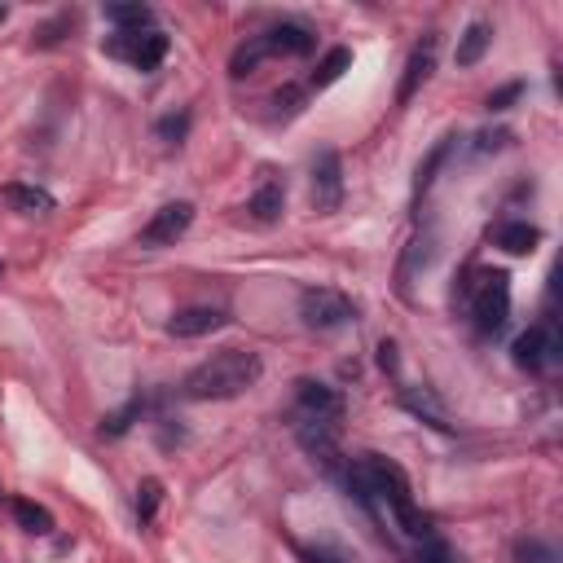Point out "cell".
<instances>
[{
	"label": "cell",
	"mask_w": 563,
	"mask_h": 563,
	"mask_svg": "<svg viewBox=\"0 0 563 563\" xmlns=\"http://www.w3.org/2000/svg\"><path fill=\"white\" fill-rule=\"evenodd\" d=\"M313 203L317 212H339L344 203V159L335 150H322L313 159Z\"/></svg>",
	"instance_id": "ba28073f"
},
{
	"label": "cell",
	"mask_w": 563,
	"mask_h": 563,
	"mask_svg": "<svg viewBox=\"0 0 563 563\" xmlns=\"http://www.w3.org/2000/svg\"><path fill=\"white\" fill-rule=\"evenodd\" d=\"M5 203L14 207V212L22 216H44V212H53V194L49 190H40V185H5Z\"/></svg>",
	"instance_id": "4fadbf2b"
},
{
	"label": "cell",
	"mask_w": 563,
	"mask_h": 563,
	"mask_svg": "<svg viewBox=\"0 0 563 563\" xmlns=\"http://www.w3.org/2000/svg\"><path fill=\"white\" fill-rule=\"evenodd\" d=\"M137 493H141V498H137V515H141V524H150L154 520V506H159V498H163V484L159 480H146Z\"/></svg>",
	"instance_id": "cb8c5ba5"
},
{
	"label": "cell",
	"mask_w": 563,
	"mask_h": 563,
	"mask_svg": "<svg viewBox=\"0 0 563 563\" xmlns=\"http://www.w3.org/2000/svg\"><path fill=\"white\" fill-rule=\"evenodd\" d=\"M264 374V361L247 348H225L212 361H203L198 370L185 374L181 396L185 401H234L247 388H256Z\"/></svg>",
	"instance_id": "7a4b0ae2"
},
{
	"label": "cell",
	"mask_w": 563,
	"mask_h": 563,
	"mask_svg": "<svg viewBox=\"0 0 563 563\" xmlns=\"http://www.w3.org/2000/svg\"><path fill=\"white\" fill-rule=\"evenodd\" d=\"M260 40L269 49V58H308L317 49L313 27H304V22H273Z\"/></svg>",
	"instance_id": "9c48e42d"
},
{
	"label": "cell",
	"mask_w": 563,
	"mask_h": 563,
	"mask_svg": "<svg viewBox=\"0 0 563 563\" xmlns=\"http://www.w3.org/2000/svg\"><path fill=\"white\" fill-rule=\"evenodd\" d=\"M515 555H520L524 563H555V555H550L546 546H537V542H520L515 546Z\"/></svg>",
	"instance_id": "4316f807"
},
{
	"label": "cell",
	"mask_w": 563,
	"mask_h": 563,
	"mask_svg": "<svg viewBox=\"0 0 563 563\" xmlns=\"http://www.w3.org/2000/svg\"><path fill=\"white\" fill-rule=\"evenodd\" d=\"M454 141V137H449ZM449 141H440V146L427 154V163H418V176H414V198H423L427 190H432V181H436V172H440V163L449 159Z\"/></svg>",
	"instance_id": "44dd1931"
},
{
	"label": "cell",
	"mask_w": 563,
	"mask_h": 563,
	"mask_svg": "<svg viewBox=\"0 0 563 563\" xmlns=\"http://www.w3.org/2000/svg\"><path fill=\"white\" fill-rule=\"evenodd\" d=\"M379 366H383V370H392V366H396V348H392V344H383V348H379Z\"/></svg>",
	"instance_id": "f546056e"
},
{
	"label": "cell",
	"mask_w": 563,
	"mask_h": 563,
	"mask_svg": "<svg viewBox=\"0 0 563 563\" xmlns=\"http://www.w3.org/2000/svg\"><path fill=\"white\" fill-rule=\"evenodd\" d=\"M348 489L357 493L361 502H388V511L396 515V524L405 528L410 537H432V520L414 506L410 498V476L396 467L392 458L383 454H361L357 462L348 467Z\"/></svg>",
	"instance_id": "6da1fadb"
},
{
	"label": "cell",
	"mask_w": 563,
	"mask_h": 563,
	"mask_svg": "<svg viewBox=\"0 0 563 563\" xmlns=\"http://www.w3.org/2000/svg\"><path fill=\"white\" fill-rule=\"evenodd\" d=\"M432 71H436V36H427L418 49L410 53V62H405V75H401V88H396V102H410V97L423 88L427 80H432Z\"/></svg>",
	"instance_id": "7c38bea8"
},
{
	"label": "cell",
	"mask_w": 563,
	"mask_h": 563,
	"mask_svg": "<svg viewBox=\"0 0 563 563\" xmlns=\"http://www.w3.org/2000/svg\"><path fill=\"white\" fill-rule=\"evenodd\" d=\"M520 93H524V84H506V88H498V93H489V110H506Z\"/></svg>",
	"instance_id": "83f0119b"
},
{
	"label": "cell",
	"mask_w": 563,
	"mask_h": 563,
	"mask_svg": "<svg viewBox=\"0 0 563 563\" xmlns=\"http://www.w3.org/2000/svg\"><path fill=\"white\" fill-rule=\"evenodd\" d=\"M106 22H115V27H128V31H150L154 14L146 5H110L106 9Z\"/></svg>",
	"instance_id": "d6986e66"
},
{
	"label": "cell",
	"mask_w": 563,
	"mask_h": 563,
	"mask_svg": "<svg viewBox=\"0 0 563 563\" xmlns=\"http://www.w3.org/2000/svg\"><path fill=\"white\" fill-rule=\"evenodd\" d=\"M414 563H462V559H458V550H454V546L440 542V537L432 533V537H423V542H418Z\"/></svg>",
	"instance_id": "7402d4cb"
},
{
	"label": "cell",
	"mask_w": 563,
	"mask_h": 563,
	"mask_svg": "<svg viewBox=\"0 0 563 563\" xmlns=\"http://www.w3.org/2000/svg\"><path fill=\"white\" fill-rule=\"evenodd\" d=\"M190 225H194V203H168L141 225L137 242L141 247H172L176 238L190 234Z\"/></svg>",
	"instance_id": "8992f818"
},
{
	"label": "cell",
	"mask_w": 563,
	"mask_h": 563,
	"mask_svg": "<svg viewBox=\"0 0 563 563\" xmlns=\"http://www.w3.org/2000/svg\"><path fill=\"white\" fill-rule=\"evenodd\" d=\"M264 58H269V49H264V40L256 36L251 44H242V49L234 53V62H229V66H234V75L242 80V75H251V71H256V66H260Z\"/></svg>",
	"instance_id": "603a6c76"
},
{
	"label": "cell",
	"mask_w": 563,
	"mask_h": 563,
	"mask_svg": "<svg viewBox=\"0 0 563 563\" xmlns=\"http://www.w3.org/2000/svg\"><path fill=\"white\" fill-rule=\"evenodd\" d=\"M185 132H190V115H168V119L159 124V137H163V141H181Z\"/></svg>",
	"instance_id": "484cf974"
},
{
	"label": "cell",
	"mask_w": 563,
	"mask_h": 563,
	"mask_svg": "<svg viewBox=\"0 0 563 563\" xmlns=\"http://www.w3.org/2000/svg\"><path fill=\"white\" fill-rule=\"evenodd\" d=\"M0 22H5V9H0Z\"/></svg>",
	"instance_id": "4dcf8cb0"
},
{
	"label": "cell",
	"mask_w": 563,
	"mask_h": 563,
	"mask_svg": "<svg viewBox=\"0 0 563 563\" xmlns=\"http://www.w3.org/2000/svg\"><path fill=\"white\" fill-rule=\"evenodd\" d=\"M352 66V53L348 49H330L322 62H317V71H313V88H326V84H335L339 75H344Z\"/></svg>",
	"instance_id": "ffe728a7"
},
{
	"label": "cell",
	"mask_w": 563,
	"mask_h": 563,
	"mask_svg": "<svg viewBox=\"0 0 563 563\" xmlns=\"http://www.w3.org/2000/svg\"><path fill=\"white\" fill-rule=\"evenodd\" d=\"M295 414L300 418H322V423H339L344 418V396L326 383H313L304 379L300 392H295Z\"/></svg>",
	"instance_id": "30bf717a"
},
{
	"label": "cell",
	"mask_w": 563,
	"mask_h": 563,
	"mask_svg": "<svg viewBox=\"0 0 563 563\" xmlns=\"http://www.w3.org/2000/svg\"><path fill=\"white\" fill-rule=\"evenodd\" d=\"M14 520L27 528V533H36V537H44V533H53V515L44 511L40 502H27V498H14Z\"/></svg>",
	"instance_id": "e0dca14e"
},
{
	"label": "cell",
	"mask_w": 563,
	"mask_h": 563,
	"mask_svg": "<svg viewBox=\"0 0 563 563\" xmlns=\"http://www.w3.org/2000/svg\"><path fill=\"white\" fill-rule=\"evenodd\" d=\"M225 322H229L225 308H212V304H190V308H181V313H172L168 335H176V339H203V335H212V330H220Z\"/></svg>",
	"instance_id": "8fae6325"
},
{
	"label": "cell",
	"mask_w": 563,
	"mask_h": 563,
	"mask_svg": "<svg viewBox=\"0 0 563 563\" xmlns=\"http://www.w3.org/2000/svg\"><path fill=\"white\" fill-rule=\"evenodd\" d=\"M300 559L304 563H339L335 555H326V550H308V546H300Z\"/></svg>",
	"instance_id": "f1b7e54d"
},
{
	"label": "cell",
	"mask_w": 563,
	"mask_h": 563,
	"mask_svg": "<svg viewBox=\"0 0 563 563\" xmlns=\"http://www.w3.org/2000/svg\"><path fill=\"white\" fill-rule=\"evenodd\" d=\"M300 317L308 330H339L357 317V304L344 291H330V286H308L300 295Z\"/></svg>",
	"instance_id": "277c9868"
},
{
	"label": "cell",
	"mask_w": 563,
	"mask_h": 563,
	"mask_svg": "<svg viewBox=\"0 0 563 563\" xmlns=\"http://www.w3.org/2000/svg\"><path fill=\"white\" fill-rule=\"evenodd\" d=\"M137 414H141V401H132L128 410H119V414H110V418H106V423H102V432H106V436H124Z\"/></svg>",
	"instance_id": "d4e9b609"
},
{
	"label": "cell",
	"mask_w": 563,
	"mask_h": 563,
	"mask_svg": "<svg viewBox=\"0 0 563 563\" xmlns=\"http://www.w3.org/2000/svg\"><path fill=\"white\" fill-rule=\"evenodd\" d=\"M471 317H476L480 335H498L511 317V278L502 269H484L471 282Z\"/></svg>",
	"instance_id": "3957f363"
},
{
	"label": "cell",
	"mask_w": 563,
	"mask_h": 563,
	"mask_svg": "<svg viewBox=\"0 0 563 563\" xmlns=\"http://www.w3.org/2000/svg\"><path fill=\"white\" fill-rule=\"evenodd\" d=\"M489 44H493V27H489V22H471V27L458 36L454 62H458V66H476L484 53H489Z\"/></svg>",
	"instance_id": "5bb4252c"
},
{
	"label": "cell",
	"mask_w": 563,
	"mask_h": 563,
	"mask_svg": "<svg viewBox=\"0 0 563 563\" xmlns=\"http://www.w3.org/2000/svg\"><path fill=\"white\" fill-rule=\"evenodd\" d=\"M401 401H405V410H414L418 418H427V423H432V427H440V432H449L445 410H440V405L432 401V392H423V396H418L414 388H405V392H401Z\"/></svg>",
	"instance_id": "ac0fdd59"
},
{
	"label": "cell",
	"mask_w": 563,
	"mask_h": 563,
	"mask_svg": "<svg viewBox=\"0 0 563 563\" xmlns=\"http://www.w3.org/2000/svg\"><path fill=\"white\" fill-rule=\"evenodd\" d=\"M110 53H115V58H124V62H132L137 71H154V66L168 58V36H163L159 27L124 31L119 40H110Z\"/></svg>",
	"instance_id": "52a82bcc"
},
{
	"label": "cell",
	"mask_w": 563,
	"mask_h": 563,
	"mask_svg": "<svg viewBox=\"0 0 563 563\" xmlns=\"http://www.w3.org/2000/svg\"><path fill=\"white\" fill-rule=\"evenodd\" d=\"M542 242V229H533V225H524V220H511V225H502L498 229V247L502 251H511V256H528V251Z\"/></svg>",
	"instance_id": "2e32d148"
},
{
	"label": "cell",
	"mask_w": 563,
	"mask_h": 563,
	"mask_svg": "<svg viewBox=\"0 0 563 563\" xmlns=\"http://www.w3.org/2000/svg\"><path fill=\"white\" fill-rule=\"evenodd\" d=\"M515 366L520 370H533V374H542V370H555L559 366V357H563V344H559V330L542 322V326H528L520 339H515Z\"/></svg>",
	"instance_id": "5b68a950"
},
{
	"label": "cell",
	"mask_w": 563,
	"mask_h": 563,
	"mask_svg": "<svg viewBox=\"0 0 563 563\" xmlns=\"http://www.w3.org/2000/svg\"><path fill=\"white\" fill-rule=\"evenodd\" d=\"M251 216L260 220V225H273V220H282V212H286V190L278 181H264L256 194H251V207H247Z\"/></svg>",
	"instance_id": "9a60e30c"
}]
</instances>
